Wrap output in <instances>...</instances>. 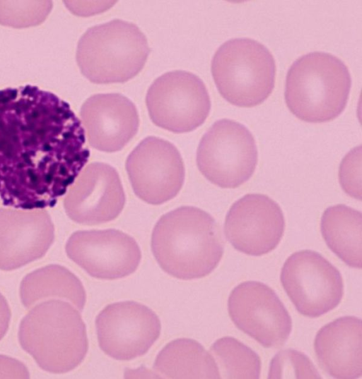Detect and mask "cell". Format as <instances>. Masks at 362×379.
Returning <instances> with one entry per match:
<instances>
[{"label": "cell", "mask_w": 362, "mask_h": 379, "mask_svg": "<svg viewBox=\"0 0 362 379\" xmlns=\"http://www.w3.org/2000/svg\"><path fill=\"white\" fill-rule=\"evenodd\" d=\"M54 240L45 209L0 207V270H13L42 258Z\"/></svg>", "instance_id": "16"}, {"label": "cell", "mask_w": 362, "mask_h": 379, "mask_svg": "<svg viewBox=\"0 0 362 379\" xmlns=\"http://www.w3.org/2000/svg\"><path fill=\"white\" fill-rule=\"evenodd\" d=\"M126 198L117 171L103 162L88 164L69 188L64 200L67 216L83 225H96L117 218Z\"/></svg>", "instance_id": "14"}, {"label": "cell", "mask_w": 362, "mask_h": 379, "mask_svg": "<svg viewBox=\"0 0 362 379\" xmlns=\"http://www.w3.org/2000/svg\"><path fill=\"white\" fill-rule=\"evenodd\" d=\"M269 378H320L315 366L303 353L294 349L279 351L272 359Z\"/></svg>", "instance_id": "24"}, {"label": "cell", "mask_w": 362, "mask_h": 379, "mask_svg": "<svg viewBox=\"0 0 362 379\" xmlns=\"http://www.w3.org/2000/svg\"><path fill=\"white\" fill-rule=\"evenodd\" d=\"M26 366L11 357L0 355V378H28Z\"/></svg>", "instance_id": "26"}, {"label": "cell", "mask_w": 362, "mask_h": 379, "mask_svg": "<svg viewBox=\"0 0 362 379\" xmlns=\"http://www.w3.org/2000/svg\"><path fill=\"white\" fill-rule=\"evenodd\" d=\"M211 69L220 94L236 106L257 105L274 87L273 55L253 39L238 37L225 42L215 52Z\"/></svg>", "instance_id": "6"}, {"label": "cell", "mask_w": 362, "mask_h": 379, "mask_svg": "<svg viewBox=\"0 0 362 379\" xmlns=\"http://www.w3.org/2000/svg\"><path fill=\"white\" fill-rule=\"evenodd\" d=\"M150 49L132 23L114 19L88 28L78 40L76 59L81 73L97 84L124 83L144 68Z\"/></svg>", "instance_id": "5"}, {"label": "cell", "mask_w": 362, "mask_h": 379, "mask_svg": "<svg viewBox=\"0 0 362 379\" xmlns=\"http://www.w3.org/2000/svg\"><path fill=\"white\" fill-rule=\"evenodd\" d=\"M153 371L168 378H219L216 363L199 342L180 338L170 342L157 355Z\"/></svg>", "instance_id": "21"}, {"label": "cell", "mask_w": 362, "mask_h": 379, "mask_svg": "<svg viewBox=\"0 0 362 379\" xmlns=\"http://www.w3.org/2000/svg\"><path fill=\"white\" fill-rule=\"evenodd\" d=\"M228 309L240 330L267 348H278L288 339L291 318L276 294L257 281H247L231 291Z\"/></svg>", "instance_id": "11"}, {"label": "cell", "mask_w": 362, "mask_h": 379, "mask_svg": "<svg viewBox=\"0 0 362 379\" xmlns=\"http://www.w3.org/2000/svg\"><path fill=\"white\" fill-rule=\"evenodd\" d=\"M89 145L100 151L122 150L136 134L139 117L135 104L119 93L88 97L80 110Z\"/></svg>", "instance_id": "17"}, {"label": "cell", "mask_w": 362, "mask_h": 379, "mask_svg": "<svg viewBox=\"0 0 362 379\" xmlns=\"http://www.w3.org/2000/svg\"><path fill=\"white\" fill-rule=\"evenodd\" d=\"M343 190L350 196L361 200V148H355L343 159L339 173Z\"/></svg>", "instance_id": "25"}, {"label": "cell", "mask_w": 362, "mask_h": 379, "mask_svg": "<svg viewBox=\"0 0 362 379\" xmlns=\"http://www.w3.org/2000/svg\"><path fill=\"white\" fill-rule=\"evenodd\" d=\"M52 6L50 1H0V24L16 28L39 25Z\"/></svg>", "instance_id": "23"}, {"label": "cell", "mask_w": 362, "mask_h": 379, "mask_svg": "<svg viewBox=\"0 0 362 379\" xmlns=\"http://www.w3.org/2000/svg\"><path fill=\"white\" fill-rule=\"evenodd\" d=\"M284 228L280 206L267 195L251 193L231 206L226 217L224 234L236 250L259 256L278 246Z\"/></svg>", "instance_id": "15"}, {"label": "cell", "mask_w": 362, "mask_h": 379, "mask_svg": "<svg viewBox=\"0 0 362 379\" xmlns=\"http://www.w3.org/2000/svg\"><path fill=\"white\" fill-rule=\"evenodd\" d=\"M314 349L321 368L334 378L362 376V322L356 316L341 317L317 332Z\"/></svg>", "instance_id": "18"}, {"label": "cell", "mask_w": 362, "mask_h": 379, "mask_svg": "<svg viewBox=\"0 0 362 379\" xmlns=\"http://www.w3.org/2000/svg\"><path fill=\"white\" fill-rule=\"evenodd\" d=\"M98 344L109 356L120 361L145 354L160 334V322L147 306L134 301L107 305L95 319Z\"/></svg>", "instance_id": "12"}, {"label": "cell", "mask_w": 362, "mask_h": 379, "mask_svg": "<svg viewBox=\"0 0 362 379\" xmlns=\"http://www.w3.org/2000/svg\"><path fill=\"white\" fill-rule=\"evenodd\" d=\"M90 157L70 105L35 85L0 90V203L54 207Z\"/></svg>", "instance_id": "1"}, {"label": "cell", "mask_w": 362, "mask_h": 379, "mask_svg": "<svg viewBox=\"0 0 362 379\" xmlns=\"http://www.w3.org/2000/svg\"><path fill=\"white\" fill-rule=\"evenodd\" d=\"M280 279L297 311L310 318L333 310L344 294L339 271L320 253L310 250L291 255L281 269Z\"/></svg>", "instance_id": "9"}, {"label": "cell", "mask_w": 362, "mask_h": 379, "mask_svg": "<svg viewBox=\"0 0 362 379\" xmlns=\"http://www.w3.org/2000/svg\"><path fill=\"white\" fill-rule=\"evenodd\" d=\"M322 236L330 250L350 267L362 266V214L345 205L331 206L320 223Z\"/></svg>", "instance_id": "20"}, {"label": "cell", "mask_w": 362, "mask_h": 379, "mask_svg": "<svg viewBox=\"0 0 362 379\" xmlns=\"http://www.w3.org/2000/svg\"><path fill=\"white\" fill-rule=\"evenodd\" d=\"M18 340L42 370L56 374L76 368L88 349L80 313L61 299H49L34 306L21 321Z\"/></svg>", "instance_id": "3"}, {"label": "cell", "mask_w": 362, "mask_h": 379, "mask_svg": "<svg viewBox=\"0 0 362 379\" xmlns=\"http://www.w3.org/2000/svg\"><path fill=\"white\" fill-rule=\"evenodd\" d=\"M11 315L8 302L0 293V340L5 336L8 329Z\"/></svg>", "instance_id": "27"}, {"label": "cell", "mask_w": 362, "mask_h": 379, "mask_svg": "<svg viewBox=\"0 0 362 379\" xmlns=\"http://www.w3.org/2000/svg\"><path fill=\"white\" fill-rule=\"evenodd\" d=\"M125 168L136 195L151 205L175 198L185 180V166L177 148L156 136L142 140L129 155Z\"/></svg>", "instance_id": "10"}, {"label": "cell", "mask_w": 362, "mask_h": 379, "mask_svg": "<svg viewBox=\"0 0 362 379\" xmlns=\"http://www.w3.org/2000/svg\"><path fill=\"white\" fill-rule=\"evenodd\" d=\"M146 104L155 125L176 133L200 126L211 109L204 82L185 71H170L156 78L147 91Z\"/></svg>", "instance_id": "8"}, {"label": "cell", "mask_w": 362, "mask_h": 379, "mask_svg": "<svg viewBox=\"0 0 362 379\" xmlns=\"http://www.w3.org/2000/svg\"><path fill=\"white\" fill-rule=\"evenodd\" d=\"M218 369L220 378H259V356L239 340L224 337L216 340L210 349Z\"/></svg>", "instance_id": "22"}, {"label": "cell", "mask_w": 362, "mask_h": 379, "mask_svg": "<svg viewBox=\"0 0 362 379\" xmlns=\"http://www.w3.org/2000/svg\"><path fill=\"white\" fill-rule=\"evenodd\" d=\"M151 250L163 270L187 280L209 275L223 256L224 243L220 227L211 215L196 207L182 206L158 220Z\"/></svg>", "instance_id": "2"}, {"label": "cell", "mask_w": 362, "mask_h": 379, "mask_svg": "<svg viewBox=\"0 0 362 379\" xmlns=\"http://www.w3.org/2000/svg\"><path fill=\"white\" fill-rule=\"evenodd\" d=\"M351 79L338 57L313 52L297 59L286 78L285 101L298 119L312 123L331 121L344 109Z\"/></svg>", "instance_id": "4"}, {"label": "cell", "mask_w": 362, "mask_h": 379, "mask_svg": "<svg viewBox=\"0 0 362 379\" xmlns=\"http://www.w3.org/2000/svg\"><path fill=\"white\" fill-rule=\"evenodd\" d=\"M197 164L202 175L223 188H235L252 176L258 160L255 138L243 124L228 119L216 121L202 138Z\"/></svg>", "instance_id": "7"}, {"label": "cell", "mask_w": 362, "mask_h": 379, "mask_svg": "<svg viewBox=\"0 0 362 379\" xmlns=\"http://www.w3.org/2000/svg\"><path fill=\"white\" fill-rule=\"evenodd\" d=\"M65 251L89 275L101 279H119L132 274L141 259L135 239L114 229L76 231L68 239Z\"/></svg>", "instance_id": "13"}, {"label": "cell", "mask_w": 362, "mask_h": 379, "mask_svg": "<svg viewBox=\"0 0 362 379\" xmlns=\"http://www.w3.org/2000/svg\"><path fill=\"white\" fill-rule=\"evenodd\" d=\"M23 305L29 308L48 298H59L72 303L81 311L86 294L80 279L69 270L59 265H49L24 277L20 285Z\"/></svg>", "instance_id": "19"}]
</instances>
